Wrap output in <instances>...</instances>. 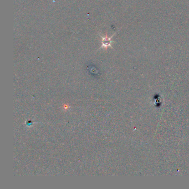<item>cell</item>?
Here are the masks:
<instances>
[{
    "label": "cell",
    "mask_w": 189,
    "mask_h": 189,
    "mask_svg": "<svg viewBox=\"0 0 189 189\" xmlns=\"http://www.w3.org/2000/svg\"><path fill=\"white\" fill-rule=\"evenodd\" d=\"M102 46L104 47H108L111 45V41L110 39L108 38H103V41H102Z\"/></svg>",
    "instance_id": "cell-1"
}]
</instances>
